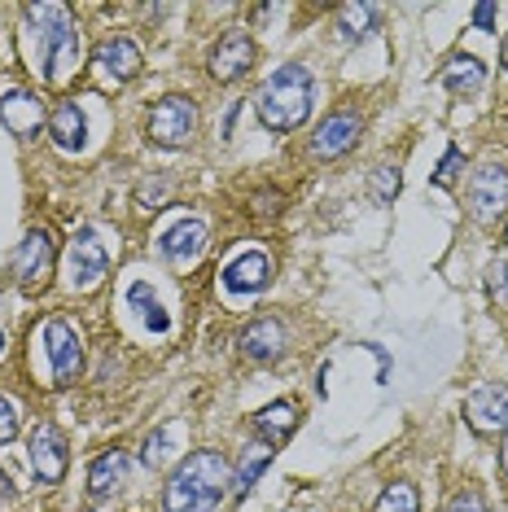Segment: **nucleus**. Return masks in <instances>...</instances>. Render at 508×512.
<instances>
[{"label": "nucleus", "mask_w": 508, "mask_h": 512, "mask_svg": "<svg viewBox=\"0 0 508 512\" xmlns=\"http://www.w3.org/2000/svg\"><path fill=\"white\" fill-rule=\"evenodd\" d=\"M460 162H465V158H460V149H447L443 167L434 171V184H438V189H452V184H456V176H460Z\"/></svg>", "instance_id": "c85d7f7f"}, {"label": "nucleus", "mask_w": 508, "mask_h": 512, "mask_svg": "<svg viewBox=\"0 0 508 512\" xmlns=\"http://www.w3.org/2000/svg\"><path fill=\"white\" fill-rule=\"evenodd\" d=\"M360 132H364L360 110H333L329 119L316 127V136H311V154L316 158H342L346 149L360 141Z\"/></svg>", "instance_id": "f8f14e48"}, {"label": "nucleus", "mask_w": 508, "mask_h": 512, "mask_svg": "<svg viewBox=\"0 0 508 512\" xmlns=\"http://www.w3.org/2000/svg\"><path fill=\"white\" fill-rule=\"evenodd\" d=\"M27 18L40 27V44H44V79L49 84H66L71 71L79 66V31L66 5L44 0V5H27Z\"/></svg>", "instance_id": "7ed1b4c3"}, {"label": "nucleus", "mask_w": 508, "mask_h": 512, "mask_svg": "<svg viewBox=\"0 0 508 512\" xmlns=\"http://www.w3.org/2000/svg\"><path fill=\"white\" fill-rule=\"evenodd\" d=\"M49 141L62 149V154H79L88 145V119L75 101H57L49 110Z\"/></svg>", "instance_id": "f3484780"}, {"label": "nucleus", "mask_w": 508, "mask_h": 512, "mask_svg": "<svg viewBox=\"0 0 508 512\" xmlns=\"http://www.w3.org/2000/svg\"><path fill=\"white\" fill-rule=\"evenodd\" d=\"M167 438H171V429H154V434L145 438V451H141V460L154 469L158 460H163V451H167Z\"/></svg>", "instance_id": "7c9ffc66"}, {"label": "nucleus", "mask_w": 508, "mask_h": 512, "mask_svg": "<svg viewBox=\"0 0 508 512\" xmlns=\"http://www.w3.org/2000/svg\"><path fill=\"white\" fill-rule=\"evenodd\" d=\"M447 512H491L487 508V499H482V491H460V495H452V504H447Z\"/></svg>", "instance_id": "c756f323"}, {"label": "nucleus", "mask_w": 508, "mask_h": 512, "mask_svg": "<svg viewBox=\"0 0 508 512\" xmlns=\"http://www.w3.org/2000/svg\"><path fill=\"white\" fill-rule=\"evenodd\" d=\"M469 206H473V215H478L482 224L500 219L504 206H508V171L495 167V162L473 171L469 176Z\"/></svg>", "instance_id": "1a4fd4ad"}, {"label": "nucleus", "mask_w": 508, "mask_h": 512, "mask_svg": "<svg viewBox=\"0 0 508 512\" xmlns=\"http://www.w3.org/2000/svg\"><path fill=\"white\" fill-rule=\"evenodd\" d=\"M250 66H254V40L246 31H228L211 49V79H219V84H237Z\"/></svg>", "instance_id": "4468645a"}, {"label": "nucleus", "mask_w": 508, "mask_h": 512, "mask_svg": "<svg viewBox=\"0 0 508 512\" xmlns=\"http://www.w3.org/2000/svg\"><path fill=\"white\" fill-rule=\"evenodd\" d=\"M18 434V403L9 394H0V442H14Z\"/></svg>", "instance_id": "cd10ccee"}, {"label": "nucleus", "mask_w": 508, "mask_h": 512, "mask_svg": "<svg viewBox=\"0 0 508 512\" xmlns=\"http://www.w3.org/2000/svg\"><path fill=\"white\" fill-rule=\"evenodd\" d=\"M399 184H403L399 167H377V171H373V202H377V206L395 202V197H399Z\"/></svg>", "instance_id": "a878e982"}, {"label": "nucleus", "mask_w": 508, "mask_h": 512, "mask_svg": "<svg viewBox=\"0 0 508 512\" xmlns=\"http://www.w3.org/2000/svg\"><path fill=\"white\" fill-rule=\"evenodd\" d=\"M66 267H71V281H75L79 289L97 285L101 276H106V267H110V254H106V246H101L97 228H79V232H75V241H71V254H66Z\"/></svg>", "instance_id": "9d476101"}, {"label": "nucleus", "mask_w": 508, "mask_h": 512, "mask_svg": "<svg viewBox=\"0 0 508 512\" xmlns=\"http://www.w3.org/2000/svg\"><path fill=\"white\" fill-rule=\"evenodd\" d=\"M465 416L478 434H500L508 429V386L504 381H487L465 399Z\"/></svg>", "instance_id": "9b49d317"}, {"label": "nucleus", "mask_w": 508, "mask_h": 512, "mask_svg": "<svg viewBox=\"0 0 508 512\" xmlns=\"http://www.w3.org/2000/svg\"><path fill=\"white\" fill-rule=\"evenodd\" d=\"M0 123L14 136H22V141H31L49 123V114H44V101L31 97L27 88H9V92H0Z\"/></svg>", "instance_id": "ddd939ff"}, {"label": "nucleus", "mask_w": 508, "mask_h": 512, "mask_svg": "<svg viewBox=\"0 0 508 512\" xmlns=\"http://www.w3.org/2000/svg\"><path fill=\"white\" fill-rule=\"evenodd\" d=\"M9 267H14L18 285L27 289V294L44 289V285H49V276H53V237L44 228H31L27 237L18 241V250H14V259H9Z\"/></svg>", "instance_id": "0eeeda50"}, {"label": "nucleus", "mask_w": 508, "mask_h": 512, "mask_svg": "<svg viewBox=\"0 0 508 512\" xmlns=\"http://www.w3.org/2000/svg\"><path fill=\"white\" fill-rule=\"evenodd\" d=\"M311 101H316V79H311L307 66L290 62L263 79L254 106H259V123L268 127V132H294V127L307 123Z\"/></svg>", "instance_id": "f03ea898"}, {"label": "nucleus", "mask_w": 508, "mask_h": 512, "mask_svg": "<svg viewBox=\"0 0 508 512\" xmlns=\"http://www.w3.org/2000/svg\"><path fill=\"white\" fill-rule=\"evenodd\" d=\"M272 281V259L263 250H246L224 267V289L228 294H259Z\"/></svg>", "instance_id": "dca6fc26"}, {"label": "nucleus", "mask_w": 508, "mask_h": 512, "mask_svg": "<svg viewBox=\"0 0 508 512\" xmlns=\"http://www.w3.org/2000/svg\"><path fill=\"white\" fill-rule=\"evenodd\" d=\"M504 241H508V228H504Z\"/></svg>", "instance_id": "c9c22d12"}, {"label": "nucleus", "mask_w": 508, "mask_h": 512, "mask_svg": "<svg viewBox=\"0 0 508 512\" xmlns=\"http://www.w3.org/2000/svg\"><path fill=\"white\" fill-rule=\"evenodd\" d=\"M127 469H132V460H127V451H101L97 460L88 464V499L92 504H101V499H110L119 486L127 482Z\"/></svg>", "instance_id": "a211bd4d"}, {"label": "nucleus", "mask_w": 508, "mask_h": 512, "mask_svg": "<svg viewBox=\"0 0 508 512\" xmlns=\"http://www.w3.org/2000/svg\"><path fill=\"white\" fill-rule=\"evenodd\" d=\"M0 355H5V333H0Z\"/></svg>", "instance_id": "f704fd0d"}, {"label": "nucleus", "mask_w": 508, "mask_h": 512, "mask_svg": "<svg viewBox=\"0 0 508 512\" xmlns=\"http://www.w3.org/2000/svg\"><path fill=\"white\" fill-rule=\"evenodd\" d=\"M254 429H259V442H268V447H281V442L298 429V403H290V399L268 403L259 416H254Z\"/></svg>", "instance_id": "aec40b11"}, {"label": "nucleus", "mask_w": 508, "mask_h": 512, "mask_svg": "<svg viewBox=\"0 0 508 512\" xmlns=\"http://www.w3.org/2000/svg\"><path fill=\"white\" fill-rule=\"evenodd\" d=\"M127 302H132L136 311H141V320L149 324L154 333H167L171 329V316L163 311V302H158V294L149 289V281H136V285H127Z\"/></svg>", "instance_id": "b1692460"}, {"label": "nucleus", "mask_w": 508, "mask_h": 512, "mask_svg": "<svg viewBox=\"0 0 508 512\" xmlns=\"http://www.w3.org/2000/svg\"><path fill=\"white\" fill-rule=\"evenodd\" d=\"M272 456H276V447H268V442H250L246 456H241V464H237V473H233V495L237 499H246L254 491V482L263 477V469L272 464Z\"/></svg>", "instance_id": "4be33fe9"}, {"label": "nucleus", "mask_w": 508, "mask_h": 512, "mask_svg": "<svg viewBox=\"0 0 508 512\" xmlns=\"http://www.w3.org/2000/svg\"><path fill=\"white\" fill-rule=\"evenodd\" d=\"M40 342H44V351H49L53 381L57 386H75L79 372H84V342H79V333L66 320H49L40 329Z\"/></svg>", "instance_id": "423d86ee"}, {"label": "nucleus", "mask_w": 508, "mask_h": 512, "mask_svg": "<svg viewBox=\"0 0 508 512\" xmlns=\"http://www.w3.org/2000/svg\"><path fill=\"white\" fill-rule=\"evenodd\" d=\"M487 289H491V302H508V263L495 259L487 267Z\"/></svg>", "instance_id": "bb28decb"}, {"label": "nucleus", "mask_w": 508, "mask_h": 512, "mask_svg": "<svg viewBox=\"0 0 508 512\" xmlns=\"http://www.w3.org/2000/svg\"><path fill=\"white\" fill-rule=\"evenodd\" d=\"M281 346H285V324L272 320V316L254 320L250 329L241 333V355L254 359V364H268V359H276V355H281Z\"/></svg>", "instance_id": "6ab92c4d"}, {"label": "nucleus", "mask_w": 508, "mask_h": 512, "mask_svg": "<svg viewBox=\"0 0 508 512\" xmlns=\"http://www.w3.org/2000/svg\"><path fill=\"white\" fill-rule=\"evenodd\" d=\"M373 512H421L417 486H412V482H390L386 491H381V499H377Z\"/></svg>", "instance_id": "393cba45"}, {"label": "nucleus", "mask_w": 508, "mask_h": 512, "mask_svg": "<svg viewBox=\"0 0 508 512\" xmlns=\"http://www.w3.org/2000/svg\"><path fill=\"white\" fill-rule=\"evenodd\" d=\"M500 57H504V71H508V40H504V49H500Z\"/></svg>", "instance_id": "473e14b6"}, {"label": "nucleus", "mask_w": 508, "mask_h": 512, "mask_svg": "<svg viewBox=\"0 0 508 512\" xmlns=\"http://www.w3.org/2000/svg\"><path fill=\"white\" fill-rule=\"evenodd\" d=\"M443 88L447 92H456V97H473V92H482V84H487V66L478 62V57H469V53H456L452 62L443 66Z\"/></svg>", "instance_id": "412c9836"}, {"label": "nucleus", "mask_w": 508, "mask_h": 512, "mask_svg": "<svg viewBox=\"0 0 508 512\" xmlns=\"http://www.w3.org/2000/svg\"><path fill=\"white\" fill-rule=\"evenodd\" d=\"M206 237H211V228H206V219L189 215V219H176L163 237H158V254L171 263H189L198 259V254L206 250Z\"/></svg>", "instance_id": "2eb2a0df"}, {"label": "nucleus", "mask_w": 508, "mask_h": 512, "mask_svg": "<svg viewBox=\"0 0 508 512\" xmlns=\"http://www.w3.org/2000/svg\"><path fill=\"white\" fill-rule=\"evenodd\" d=\"M145 132L158 149H184L193 141V132H198V106H193V97L154 101V110H149V119H145Z\"/></svg>", "instance_id": "20e7f679"}, {"label": "nucleus", "mask_w": 508, "mask_h": 512, "mask_svg": "<svg viewBox=\"0 0 508 512\" xmlns=\"http://www.w3.org/2000/svg\"><path fill=\"white\" fill-rule=\"evenodd\" d=\"M504 473H508V438H504Z\"/></svg>", "instance_id": "72a5a7b5"}, {"label": "nucleus", "mask_w": 508, "mask_h": 512, "mask_svg": "<svg viewBox=\"0 0 508 512\" xmlns=\"http://www.w3.org/2000/svg\"><path fill=\"white\" fill-rule=\"evenodd\" d=\"M66 434L53 421H40L31 429V469H36L40 486H57L66 477Z\"/></svg>", "instance_id": "6e6552de"}, {"label": "nucleus", "mask_w": 508, "mask_h": 512, "mask_svg": "<svg viewBox=\"0 0 508 512\" xmlns=\"http://www.w3.org/2000/svg\"><path fill=\"white\" fill-rule=\"evenodd\" d=\"M145 57L136 49V40L127 36H114L106 44H97V53H92V79H97L101 88H123L132 84L136 75H141Z\"/></svg>", "instance_id": "39448f33"}, {"label": "nucleus", "mask_w": 508, "mask_h": 512, "mask_svg": "<svg viewBox=\"0 0 508 512\" xmlns=\"http://www.w3.org/2000/svg\"><path fill=\"white\" fill-rule=\"evenodd\" d=\"M377 18H381L377 5H342V9H338V31H342V40H346V44H360L364 36H373Z\"/></svg>", "instance_id": "5701e85b"}, {"label": "nucleus", "mask_w": 508, "mask_h": 512, "mask_svg": "<svg viewBox=\"0 0 508 512\" xmlns=\"http://www.w3.org/2000/svg\"><path fill=\"white\" fill-rule=\"evenodd\" d=\"M233 469L219 451H193L176 464V473L163 486V512H215L228 499Z\"/></svg>", "instance_id": "f257e3e1"}, {"label": "nucleus", "mask_w": 508, "mask_h": 512, "mask_svg": "<svg viewBox=\"0 0 508 512\" xmlns=\"http://www.w3.org/2000/svg\"><path fill=\"white\" fill-rule=\"evenodd\" d=\"M473 22H478L482 31H491L495 27V5H478V9H473Z\"/></svg>", "instance_id": "2f4dec72"}]
</instances>
